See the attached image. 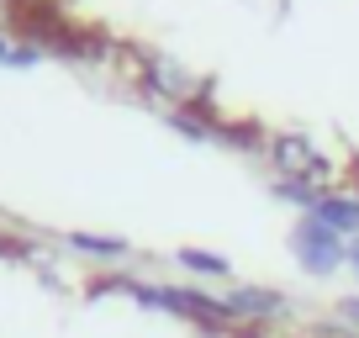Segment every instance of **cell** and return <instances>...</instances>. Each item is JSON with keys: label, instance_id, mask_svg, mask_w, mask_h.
<instances>
[{"label": "cell", "instance_id": "8", "mask_svg": "<svg viewBox=\"0 0 359 338\" xmlns=\"http://www.w3.org/2000/svg\"><path fill=\"white\" fill-rule=\"evenodd\" d=\"M0 64H6V69H27V64H37V43H16V37L0 32Z\"/></svg>", "mask_w": 359, "mask_h": 338}, {"label": "cell", "instance_id": "2", "mask_svg": "<svg viewBox=\"0 0 359 338\" xmlns=\"http://www.w3.org/2000/svg\"><path fill=\"white\" fill-rule=\"evenodd\" d=\"M291 254H296V264H302L306 275H317V280H327V275H338L348 264V243L338 233H327L317 217H302V222L291 227Z\"/></svg>", "mask_w": 359, "mask_h": 338}, {"label": "cell", "instance_id": "6", "mask_svg": "<svg viewBox=\"0 0 359 338\" xmlns=\"http://www.w3.org/2000/svg\"><path fill=\"white\" fill-rule=\"evenodd\" d=\"M74 254H90V259H101V264H122L127 254H133V243L127 238H106V233H69L64 238Z\"/></svg>", "mask_w": 359, "mask_h": 338}, {"label": "cell", "instance_id": "1", "mask_svg": "<svg viewBox=\"0 0 359 338\" xmlns=\"http://www.w3.org/2000/svg\"><path fill=\"white\" fill-rule=\"evenodd\" d=\"M137 69H143V85L154 95H164V101H175V106H201L206 101V79L196 69H185V58L164 53V48H148L137 58Z\"/></svg>", "mask_w": 359, "mask_h": 338}, {"label": "cell", "instance_id": "5", "mask_svg": "<svg viewBox=\"0 0 359 338\" xmlns=\"http://www.w3.org/2000/svg\"><path fill=\"white\" fill-rule=\"evenodd\" d=\"M306 217H317V222H323L327 233H338L344 243H354V238H359V196H348V191L317 196V206Z\"/></svg>", "mask_w": 359, "mask_h": 338}, {"label": "cell", "instance_id": "7", "mask_svg": "<svg viewBox=\"0 0 359 338\" xmlns=\"http://www.w3.org/2000/svg\"><path fill=\"white\" fill-rule=\"evenodd\" d=\"M175 259H180V270L201 275V280H233V259H222L212 248H180Z\"/></svg>", "mask_w": 359, "mask_h": 338}, {"label": "cell", "instance_id": "3", "mask_svg": "<svg viewBox=\"0 0 359 338\" xmlns=\"http://www.w3.org/2000/svg\"><path fill=\"white\" fill-rule=\"evenodd\" d=\"M217 302H222L227 327H269L291 312L285 291H275V285H227Z\"/></svg>", "mask_w": 359, "mask_h": 338}, {"label": "cell", "instance_id": "4", "mask_svg": "<svg viewBox=\"0 0 359 338\" xmlns=\"http://www.w3.org/2000/svg\"><path fill=\"white\" fill-rule=\"evenodd\" d=\"M269 164H275L280 180L327 185V158L317 154V143L306 133H275V137H269Z\"/></svg>", "mask_w": 359, "mask_h": 338}, {"label": "cell", "instance_id": "9", "mask_svg": "<svg viewBox=\"0 0 359 338\" xmlns=\"http://www.w3.org/2000/svg\"><path fill=\"white\" fill-rule=\"evenodd\" d=\"M333 323L344 327L348 338H359V296H344V302L333 306Z\"/></svg>", "mask_w": 359, "mask_h": 338}, {"label": "cell", "instance_id": "10", "mask_svg": "<svg viewBox=\"0 0 359 338\" xmlns=\"http://www.w3.org/2000/svg\"><path fill=\"white\" fill-rule=\"evenodd\" d=\"M344 270L354 275V285H359V238H354V243H348V264H344Z\"/></svg>", "mask_w": 359, "mask_h": 338}]
</instances>
